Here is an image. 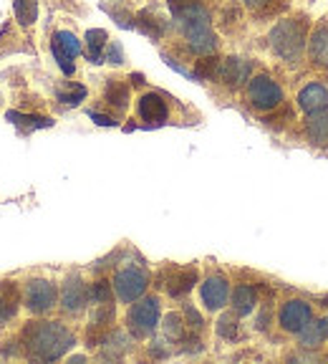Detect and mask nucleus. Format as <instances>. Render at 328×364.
Returning a JSON list of instances; mask_svg holds the SVG:
<instances>
[{"label":"nucleus","mask_w":328,"mask_h":364,"mask_svg":"<svg viewBox=\"0 0 328 364\" xmlns=\"http://www.w3.org/2000/svg\"><path fill=\"white\" fill-rule=\"evenodd\" d=\"M13 6H16V18L21 26H33L35 16H38V0H13Z\"/></svg>","instance_id":"nucleus-24"},{"label":"nucleus","mask_w":328,"mask_h":364,"mask_svg":"<svg viewBox=\"0 0 328 364\" xmlns=\"http://www.w3.org/2000/svg\"><path fill=\"white\" fill-rule=\"evenodd\" d=\"M164 334L170 341H180L185 336V321H182L180 314H170L164 318Z\"/></svg>","instance_id":"nucleus-26"},{"label":"nucleus","mask_w":328,"mask_h":364,"mask_svg":"<svg viewBox=\"0 0 328 364\" xmlns=\"http://www.w3.org/2000/svg\"><path fill=\"white\" fill-rule=\"evenodd\" d=\"M175 16H177V21H180L182 36H185L190 51L197 53V56L215 53L217 38H215V33H212V26H209L207 8L199 6V3H192V6L177 11Z\"/></svg>","instance_id":"nucleus-2"},{"label":"nucleus","mask_w":328,"mask_h":364,"mask_svg":"<svg viewBox=\"0 0 328 364\" xmlns=\"http://www.w3.org/2000/svg\"><path fill=\"white\" fill-rule=\"evenodd\" d=\"M102 344H104L102 357L104 359H116V357H121L126 349H129V336L121 334V331H114V334H109Z\"/></svg>","instance_id":"nucleus-22"},{"label":"nucleus","mask_w":328,"mask_h":364,"mask_svg":"<svg viewBox=\"0 0 328 364\" xmlns=\"http://www.w3.org/2000/svg\"><path fill=\"white\" fill-rule=\"evenodd\" d=\"M306 134L313 144L318 147H326L328 144V109H321V112L308 114L306 119Z\"/></svg>","instance_id":"nucleus-17"},{"label":"nucleus","mask_w":328,"mask_h":364,"mask_svg":"<svg viewBox=\"0 0 328 364\" xmlns=\"http://www.w3.org/2000/svg\"><path fill=\"white\" fill-rule=\"evenodd\" d=\"M167 114H170V109H167V102L159 94H144L139 99V117L147 124H164Z\"/></svg>","instance_id":"nucleus-13"},{"label":"nucleus","mask_w":328,"mask_h":364,"mask_svg":"<svg viewBox=\"0 0 328 364\" xmlns=\"http://www.w3.org/2000/svg\"><path fill=\"white\" fill-rule=\"evenodd\" d=\"M326 336H328V318H318V321L311 318V321L298 331L300 347H306V349H318Z\"/></svg>","instance_id":"nucleus-16"},{"label":"nucleus","mask_w":328,"mask_h":364,"mask_svg":"<svg viewBox=\"0 0 328 364\" xmlns=\"http://www.w3.org/2000/svg\"><path fill=\"white\" fill-rule=\"evenodd\" d=\"M89 301L109 304V301H111V286H109L106 281H97V284L89 289Z\"/></svg>","instance_id":"nucleus-28"},{"label":"nucleus","mask_w":328,"mask_h":364,"mask_svg":"<svg viewBox=\"0 0 328 364\" xmlns=\"http://www.w3.org/2000/svg\"><path fill=\"white\" fill-rule=\"evenodd\" d=\"M106 56H109V61H111V63H121V61H124V56H121V46L119 43H109L106 46Z\"/></svg>","instance_id":"nucleus-32"},{"label":"nucleus","mask_w":328,"mask_h":364,"mask_svg":"<svg viewBox=\"0 0 328 364\" xmlns=\"http://www.w3.org/2000/svg\"><path fill=\"white\" fill-rule=\"evenodd\" d=\"M91 119H97V124H104V127H111L114 119H109V117H102V114L91 112Z\"/></svg>","instance_id":"nucleus-34"},{"label":"nucleus","mask_w":328,"mask_h":364,"mask_svg":"<svg viewBox=\"0 0 328 364\" xmlns=\"http://www.w3.org/2000/svg\"><path fill=\"white\" fill-rule=\"evenodd\" d=\"M243 3L248 8H266L268 3H270V0H243Z\"/></svg>","instance_id":"nucleus-35"},{"label":"nucleus","mask_w":328,"mask_h":364,"mask_svg":"<svg viewBox=\"0 0 328 364\" xmlns=\"http://www.w3.org/2000/svg\"><path fill=\"white\" fill-rule=\"evenodd\" d=\"M308 51H311V58L321 66H328V28H318L313 33L311 43H308Z\"/></svg>","instance_id":"nucleus-21"},{"label":"nucleus","mask_w":328,"mask_h":364,"mask_svg":"<svg viewBox=\"0 0 328 364\" xmlns=\"http://www.w3.org/2000/svg\"><path fill=\"white\" fill-rule=\"evenodd\" d=\"M258 304V294H255L253 286H238L235 294H232V309H235V316H245L250 314Z\"/></svg>","instance_id":"nucleus-20"},{"label":"nucleus","mask_w":328,"mask_h":364,"mask_svg":"<svg viewBox=\"0 0 328 364\" xmlns=\"http://www.w3.org/2000/svg\"><path fill=\"white\" fill-rule=\"evenodd\" d=\"M8 318H11V311L6 309V304L0 301V324H3V321H8Z\"/></svg>","instance_id":"nucleus-36"},{"label":"nucleus","mask_w":328,"mask_h":364,"mask_svg":"<svg viewBox=\"0 0 328 364\" xmlns=\"http://www.w3.org/2000/svg\"><path fill=\"white\" fill-rule=\"evenodd\" d=\"M26 306H28V311L33 314H45L51 311L53 306H56V299H58V291L56 286L51 284V281H31L28 286H26Z\"/></svg>","instance_id":"nucleus-8"},{"label":"nucleus","mask_w":328,"mask_h":364,"mask_svg":"<svg viewBox=\"0 0 328 364\" xmlns=\"http://www.w3.org/2000/svg\"><path fill=\"white\" fill-rule=\"evenodd\" d=\"M248 99L258 112H270V109L280 107L283 102V91L268 76H255L248 84Z\"/></svg>","instance_id":"nucleus-4"},{"label":"nucleus","mask_w":328,"mask_h":364,"mask_svg":"<svg viewBox=\"0 0 328 364\" xmlns=\"http://www.w3.org/2000/svg\"><path fill=\"white\" fill-rule=\"evenodd\" d=\"M76 344V336L61 321H33L23 329V347L31 357L53 362Z\"/></svg>","instance_id":"nucleus-1"},{"label":"nucleus","mask_w":328,"mask_h":364,"mask_svg":"<svg viewBox=\"0 0 328 364\" xmlns=\"http://www.w3.org/2000/svg\"><path fill=\"white\" fill-rule=\"evenodd\" d=\"M202 304L209 309V311H217L227 304L230 299V286H227L225 276H209L207 281L202 284Z\"/></svg>","instance_id":"nucleus-10"},{"label":"nucleus","mask_w":328,"mask_h":364,"mask_svg":"<svg viewBox=\"0 0 328 364\" xmlns=\"http://www.w3.org/2000/svg\"><path fill=\"white\" fill-rule=\"evenodd\" d=\"M109 46V36L106 31L94 28L86 33V56H89L91 63H102L104 61V51Z\"/></svg>","instance_id":"nucleus-18"},{"label":"nucleus","mask_w":328,"mask_h":364,"mask_svg":"<svg viewBox=\"0 0 328 364\" xmlns=\"http://www.w3.org/2000/svg\"><path fill=\"white\" fill-rule=\"evenodd\" d=\"M8 119H13L16 124L21 127H28V129H38V127H51L53 122L51 119H45V117H33V114H18V112H11L8 114Z\"/></svg>","instance_id":"nucleus-27"},{"label":"nucleus","mask_w":328,"mask_h":364,"mask_svg":"<svg viewBox=\"0 0 328 364\" xmlns=\"http://www.w3.org/2000/svg\"><path fill=\"white\" fill-rule=\"evenodd\" d=\"M159 324V301L157 299H142L129 309V329L134 336H147Z\"/></svg>","instance_id":"nucleus-6"},{"label":"nucleus","mask_w":328,"mask_h":364,"mask_svg":"<svg viewBox=\"0 0 328 364\" xmlns=\"http://www.w3.org/2000/svg\"><path fill=\"white\" fill-rule=\"evenodd\" d=\"M195 284H197V268H172L170 276H167V291L175 299L190 294Z\"/></svg>","instance_id":"nucleus-14"},{"label":"nucleus","mask_w":328,"mask_h":364,"mask_svg":"<svg viewBox=\"0 0 328 364\" xmlns=\"http://www.w3.org/2000/svg\"><path fill=\"white\" fill-rule=\"evenodd\" d=\"M114 291L124 304H134L136 299H142V294L147 291V273L142 268H121L114 276Z\"/></svg>","instance_id":"nucleus-5"},{"label":"nucleus","mask_w":328,"mask_h":364,"mask_svg":"<svg viewBox=\"0 0 328 364\" xmlns=\"http://www.w3.org/2000/svg\"><path fill=\"white\" fill-rule=\"evenodd\" d=\"M217 334H220L222 339H235V336H238V318L225 314V316L217 321Z\"/></svg>","instance_id":"nucleus-30"},{"label":"nucleus","mask_w":328,"mask_h":364,"mask_svg":"<svg viewBox=\"0 0 328 364\" xmlns=\"http://www.w3.org/2000/svg\"><path fill=\"white\" fill-rule=\"evenodd\" d=\"M0 301L6 304V309L11 311V316L18 311V304H21V291L13 281H3L0 284Z\"/></svg>","instance_id":"nucleus-25"},{"label":"nucleus","mask_w":328,"mask_h":364,"mask_svg":"<svg viewBox=\"0 0 328 364\" xmlns=\"http://www.w3.org/2000/svg\"><path fill=\"white\" fill-rule=\"evenodd\" d=\"M185 316H187V321H190V324H187V326H192L195 331L202 329V316H199V314L195 311L192 306H187V309H185Z\"/></svg>","instance_id":"nucleus-31"},{"label":"nucleus","mask_w":328,"mask_h":364,"mask_svg":"<svg viewBox=\"0 0 328 364\" xmlns=\"http://www.w3.org/2000/svg\"><path fill=\"white\" fill-rule=\"evenodd\" d=\"M136 26H139V28H142L144 33L149 36V38H162V36H164V28H167L162 18L152 16V13H147V11L136 16Z\"/></svg>","instance_id":"nucleus-23"},{"label":"nucleus","mask_w":328,"mask_h":364,"mask_svg":"<svg viewBox=\"0 0 328 364\" xmlns=\"http://www.w3.org/2000/svg\"><path fill=\"white\" fill-rule=\"evenodd\" d=\"M51 48H53V56H56L58 66H61L63 74H74L76 66H74V58L81 53V43L71 31H56L51 41Z\"/></svg>","instance_id":"nucleus-7"},{"label":"nucleus","mask_w":328,"mask_h":364,"mask_svg":"<svg viewBox=\"0 0 328 364\" xmlns=\"http://www.w3.org/2000/svg\"><path fill=\"white\" fill-rule=\"evenodd\" d=\"M311 318V306L306 301H298V299H293V301H288L280 309V326H283V331H290V334H298Z\"/></svg>","instance_id":"nucleus-9"},{"label":"nucleus","mask_w":328,"mask_h":364,"mask_svg":"<svg viewBox=\"0 0 328 364\" xmlns=\"http://www.w3.org/2000/svg\"><path fill=\"white\" fill-rule=\"evenodd\" d=\"M270 46L280 58L295 61L303 53V48H306V23L295 21V18L280 21L270 31Z\"/></svg>","instance_id":"nucleus-3"},{"label":"nucleus","mask_w":328,"mask_h":364,"mask_svg":"<svg viewBox=\"0 0 328 364\" xmlns=\"http://www.w3.org/2000/svg\"><path fill=\"white\" fill-rule=\"evenodd\" d=\"M104 102L116 109V112H124V109L129 107V86L111 79L106 84V91H104Z\"/></svg>","instance_id":"nucleus-19"},{"label":"nucleus","mask_w":328,"mask_h":364,"mask_svg":"<svg viewBox=\"0 0 328 364\" xmlns=\"http://www.w3.org/2000/svg\"><path fill=\"white\" fill-rule=\"evenodd\" d=\"M250 71H253V68H250V61H245V58H225V61L217 66V76L230 86L245 84V81L250 79Z\"/></svg>","instance_id":"nucleus-12"},{"label":"nucleus","mask_w":328,"mask_h":364,"mask_svg":"<svg viewBox=\"0 0 328 364\" xmlns=\"http://www.w3.org/2000/svg\"><path fill=\"white\" fill-rule=\"evenodd\" d=\"M89 304V289L81 279H68L61 291V309L66 314H79Z\"/></svg>","instance_id":"nucleus-11"},{"label":"nucleus","mask_w":328,"mask_h":364,"mask_svg":"<svg viewBox=\"0 0 328 364\" xmlns=\"http://www.w3.org/2000/svg\"><path fill=\"white\" fill-rule=\"evenodd\" d=\"M84 97H86V89L79 84H68L66 91L63 89L58 91V102L61 104H79V102H84Z\"/></svg>","instance_id":"nucleus-29"},{"label":"nucleus","mask_w":328,"mask_h":364,"mask_svg":"<svg viewBox=\"0 0 328 364\" xmlns=\"http://www.w3.org/2000/svg\"><path fill=\"white\" fill-rule=\"evenodd\" d=\"M192 3H197V0H170V11L177 13V11H182V8L192 6Z\"/></svg>","instance_id":"nucleus-33"},{"label":"nucleus","mask_w":328,"mask_h":364,"mask_svg":"<svg viewBox=\"0 0 328 364\" xmlns=\"http://www.w3.org/2000/svg\"><path fill=\"white\" fill-rule=\"evenodd\" d=\"M298 107L306 114L321 112V109H328V91L326 86L321 84H308L306 89L298 94Z\"/></svg>","instance_id":"nucleus-15"}]
</instances>
